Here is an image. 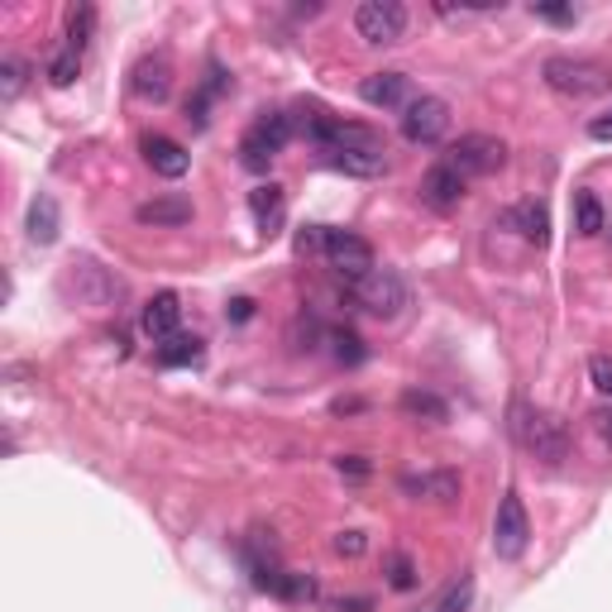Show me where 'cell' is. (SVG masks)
I'll return each mask as SVG.
<instances>
[{
    "instance_id": "obj_27",
    "label": "cell",
    "mask_w": 612,
    "mask_h": 612,
    "mask_svg": "<svg viewBox=\"0 0 612 612\" xmlns=\"http://www.w3.org/2000/svg\"><path fill=\"white\" fill-rule=\"evenodd\" d=\"M77 72H82V53L77 49L53 53V63H49V82L53 86H72V82H77Z\"/></svg>"
},
{
    "instance_id": "obj_18",
    "label": "cell",
    "mask_w": 612,
    "mask_h": 612,
    "mask_svg": "<svg viewBox=\"0 0 612 612\" xmlns=\"http://www.w3.org/2000/svg\"><path fill=\"white\" fill-rule=\"evenodd\" d=\"M57 230H63V215H57V201L49 192H39L29 201V240L34 244H53Z\"/></svg>"
},
{
    "instance_id": "obj_8",
    "label": "cell",
    "mask_w": 612,
    "mask_h": 612,
    "mask_svg": "<svg viewBox=\"0 0 612 612\" xmlns=\"http://www.w3.org/2000/svg\"><path fill=\"white\" fill-rule=\"evenodd\" d=\"M355 29H359L363 43L388 49V43H398L407 34V6L402 0H363L355 10Z\"/></svg>"
},
{
    "instance_id": "obj_6",
    "label": "cell",
    "mask_w": 612,
    "mask_h": 612,
    "mask_svg": "<svg viewBox=\"0 0 612 612\" xmlns=\"http://www.w3.org/2000/svg\"><path fill=\"white\" fill-rule=\"evenodd\" d=\"M349 293H355V302H359L369 316H378V320L402 316V306L412 302V293H407V283H402L398 268H373V273H363L359 283H349Z\"/></svg>"
},
{
    "instance_id": "obj_37",
    "label": "cell",
    "mask_w": 612,
    "mask_h": 612,
    "mask_svg": "<svg viewBox=\"0 0 612 612\" xmlns=\"http://www.w3.org/2000/svg\"><path fill=\"white\" fill-rule=\"evenodd\" d=\"M230 316H235V320H250V316H254V302H250V297H235V302H230Z\"/></svg>"
},
{
    "instance_id": "obj_24",
    "label": "cell",
    "mask_w": 612,
    "mask_h": 612,
    "mask_svg": "<svg viewBox=\"0 0 612 612\" xmlns=\"http://www.w3.org/2000/svg\"><path fill=\"white\" fill-rule=\"evenodd\" d=\"M574 230H579V235H599V230H603V207H599V197H593V192L574 197Z\"/></svg>"
},
{
    "instance_id": "obj_36",
    "label": "cell",
    "mask_w": 612,
    "mask_h": 612,
    "mask_svg": "<svg viewBox=\"0 0 612 612\" xmlns=\"http://www.w3.org/2000/svg\"><path fill=\"white\" fill-rule=\"evenodd\" d=\"M593 426H599V435L612 445V407H599V412H593Z\"/></svg>"
},
{
    "instance_id": "obj_1",
    "label": "cell",
    "mask_w": 612,
    "mask_h": 612,
    "mask_svg": "<svg viewBox=\"0 0 612 612\" xmlns=\"http://www.w3.org/2000/svg\"><path fill=\"white\" fill-rule=\"evenodd\" d=\"M320 154H326L330 168L349 172V178H383L388 172V144L369 125H340L335 120L330 139L320 144Z\"/></svg>"
},
{
    "instance_id": "obj_9",
    "label": "cell",
    "mask_w": 612,
    "mask_h": 612,
    "mask_svg": "<svg viewBox=\"0 0 612 612\" xmlns=\"http://www.w3.org/2000/svg\"><path fill=\"white\" fill-rule=\"evenodd\" d=\"M326 258H330V268L340 273V278H349V283H359L363 273L378 268L369 240H359L355 230H326Z\"/></svg>"
},
{
    "instance_id": "obj_10",
    "label": "cell",
    "mask_w": 612,
    "mask_h": 612,
    "mask_svg": "<svg viewBox=\"0 0 612 612\" xmlns=\"http://www.w3.org/2000/svg\"><path fill=\"white\" fill-rule=\"evenodd\" d=\"M450 129V106L441 96H412L402 110V139L407 144H435Z\"/></svg>"
},
{
    "instance_id": "obj_3",
    "label": "cell",
    "mask_w": 612,
    "mask_h": 612,
    "mask_svg": "<svg viewBox=\"0 0 612 612\" xmlns=\"http://www.w3.org/2000/svg\"><path fill=\"white\" fill-rule=\"evenodd\" d=\"M513 431H517V441L527 445L536 460H546V464H560L564 455H570V426H564L556 412L517 407V412H513Z\"/></svg>"
},
{
    "instance_id": "obj_30",
    "label": "cell",
    "mask_w": 612,
    "mask_h": 612,
    "mask_svg": "<svg viewBox=\"0 0 612 612\" xmlns=\"http://www.w3.org/2000/svg\"><path fill=\"white\" fill-rule=\"evenodd\" d=\"M531 14H541V20H550V24H574L579 20L574 6H550V0H531Z\"/></svg>"
},
{
    "instance_id": "obj_23",
    "label": "cell",
    "mask_w": 612,
    "mask_h": 612,
    "mask_svg": "<svg viewBox=\"0 0 612 612\" xmlns=\"http://www.w3.org/2000/svg\"><path fill=\"white\" fill-rule=\"evenodd\" d=\"M158 359L172 363V369H178V363H197L201 359V340H197V335H172V340L158 345Z\"/></svg>"
},
{
    "instance_id": "obj_12",
    "label": "cell",
    "mask_w": 612,
    "mask_h": 612,
    "mask_svg": "<svg viewBox=\"0 0 612 612\" xmlns=\"http://www.w3.org/2000/svg\"><path fill=\"white\" fill-rule=\"evenodd\" d=\"M359 96H363V106H373V110H407L412 106V82H407L402 72H369V77L359 82Z\"/></svg>"
},
{
    "instance_id": "obj_32",
    "label": "cell",
    "mask_w": 612,
    "mask_h": 612,
    "mask_svg": "<svg viewBox=\"0 0 612 612\" xmlns=\"http://www.w3.org/2000/svg\"><path fill=\"white\" fill-rule=\"evenodd\" d=\"M316 250H326V230H320V225H306L302 235H297V254H316Z\"/></svg>"
},
{
    "instance_id": "obj_29",
    "label": "cell",
    "mask_w": 612,
    "mask_h": 612,
    "mask_svg": "<svg viewBox=\"0 0 612 612\" xmlns=\"http://www.w3.org/2000/svg\"><path fill=\"white\" fill-rule=\"evenodd\" d=\"M388 584L392 589H412L416 584V574H412V560H407V556H388Z\"/></svg>"
},
{
    "instance_id": "obj_2",
    "label": "cell",
    "mask_w": 612,
    "mask_h": 612,
    "mask_svg": "<svg viewBox=\"0 0 612 612\" xmlns=\"http://www.w3.org/2000/svg\"><path fill=\"white\" fill-rule=\"evenodd\" d=\"M541 77H546L550 92L570 96V101H589V96L612 92V67L599 63V57H546Z\"/></svg>"
},
{
    "instance_id": "obj_38",
    "label": "cell",
    "mask_w": 612,
    "mask_h": 612,
    "mask_svg": "<svg viewBox=\"0 0 612 612\" xmlns=\"http://www.w3.org/2000/svg\"><path fill=\"white\" fill-rule=\"evenodd\" d=\"M335 612H373V603L369 599H340V603H335Z\"/></svg>"
},
{
    "instance_id": "obj_7",
    "label": "cell",
    "mask_w": 612,
    "mask_h": 612,
    "mask_svg": "<svg viewBox=\"0 0 612 612\" xmlns=\"http://www.w3.org/2000/svg\"><path fill=\"white\" fill-rule=\"evenodd\" d=\"M527 541H531L527 507H521V498L507 488L503 503H498V517H493V556H498V560H521V556H527Z\"/></svg>"
},
{
    "instance_id": "obj_21",
    "label": "cell",
    "mask_w": 612,
    "mask_h": 612,
    "mask_svg": "<svg viewBox=\"0 0 612 612\" xmlns=\"http://www.w3.org/2000/svg\"><path fill=\"white\" fill-rule=\"evenodd\" d=\"M402 412H407V416H416V421H431V426L450 421L445 398H435V392H426V388H407V392H402Z\"/></svg>"
},
{
    "instance_id": "obj_34",
    "label": "cell",
    "mask_w": 612,
    "mask_h": 612,
    "mask_svg": "<svg viewBox=\"0 0 612 612\" xmlns=\"http://www.w3.org/2000/svg\"><path fill=\"white\" fill-rule=\"evenodd\" d=\"M335 469L349 474V478H363V474H369V464H363L359 455H340V460H335Z\"/></svg>"
},
{
    "instance_id": "obj_15",
    "label": "cell",
    "mask_w": 612,
    "mask_h": 612,
    "mask_svg": "<svg viewBox=\"0 0 612 612\" xmlns=\"http://www.w3.org/2000/svg\"><path fill=\"white\" fill-rule=\"evenodd\" d=\"M460 197H464V178L455 168H445V163H435L426 178H421V201H426L431 211H455L460 207Z\"/></svg>"
},
{
    "instance_id": "obj_39",
    "label": "cell",
    "mask_w": 612,
    "mask_h": 612,
    "mask_svg": "<svg viewBox=\"0 0 612 612\" xmlns=\"http://www.w3.org/2000/svg\"><path fill=\"white\" fill-rule=\"evenodd\" d=\"M359 407H363L359 398H340V402H335V407H330V412H335V416H345V412H359Z\"/></svg>"
},
{
    "instance_id": "obj_16",
    "label": "cell",
    "mask_w": 612,
    "mask_h": 612,
    "mask_svg": "<svg viewBox=\"0 0 612 612\" xmlns=\"http://www.w3.org/2000/svg\"><path fill=\"white\" fill-rule=\"evenodd\" d=\"M178 320H182V302L172 297V293H158L149 306H144V316H139V326H144V335H149V340H172V335H178Z\"/></svg>"
},
{
    "instance_id": "obj_20",
    "label": "cell",
    "mask_w": 612,
    "mask_h": 612,
    "mask_svg": "<svg viewBox=\"0 0 612 612\" xmlns=\"http://www.w3.org/2000/svg\"><path fill=\"white\" fill-rule=\"evenodd\" d=\"M283 187L278 182H264V187H254L250 192V211H254V221H258V230H278V221H283Z\"/></svg>"
},
{
    "instance_id": "obj_19",
    "label": "cell",
    "mask_w": 612,
    "mask_h": 612,
    "mask_svg": "<svg viewBox=\"0 0 612 612\" xmlns=\"http://www.w3.org/2000/svg\"><path fill=\"white\" fill-rule=\"evenodd\" d=\"M513 225L521 230V240L550 244V211H546V201H521V207H513Z\"/></svg>"
},
{
    "instance_id": "obj_11",
    "label": "cell",
    "mask_w": 612,
    "mask_h": 612,
    "mask_svg": "<svg viewBox=\"0 0 612 612\" xmlns=\"http://www.w3.org/2000/svg\"><path fill=\"white\" fill-rule=\"evenodd\" d=\"M398 488L407 493V498H416V503H455L464 478L455 469H407L398 478Z\"/></svg>"
},
{
    "instance_id": "obj_35",
    "label": "cell",
    "mask_w": 612,
    "mask_h": 612,
    "mask_svg": "<svg viewBox=\"0 0 612 612\" xmlns=\"http://www.w3.org/2000/svg\"><path fill=\"white\" fill-rule=\"evenodd\" d=\"M589 135L599 139V144H612V110L599 115V120H589Z\"/></svg>"
},
{
    "instance_id": "obj_28",
    "label": "cell",
    "mask_w": 612,
    "mask_h": 612,
    "mask_svg": "<svg viewBox=\"0 0 612 612\" xmlns=\"http://www.w3.org/2000/svg\"><path fill=\"white\" fill-rule=\"evenodd\" d=\"M330 355L340 359V363H359L363 359V340L349 326L345 330H330Z\"/></svg>"
},
{
    "instance_id": "obj_4",
    "label": "cell",
    "mask_w": 612,
    "mask_h": 612,
    "mask_svg": "<svg viewBox=\"0 0 612 612\" xmlns=\"http://www.w3.org/2000/svg\"><path fill=\"white\" fill-rule=\"evenodd\" d=\"M287 139H293V115L264 110L250 129H244V139H240V163L250 168V172H268L273 158L287 149Z\"/></svg>"
},
{
    "instance_id": "obj_5",
    "label": "cell",
    "mask_w": 612,
    "mask_h": 612,
    "mask_svg": "<svg viewBox=\"0 0 612 612\" xmlns=\"http://www.w3.org/2000/svg\"><path fill=\"white\" fill-rule=\"evenodd\" d=\"M441 163L455 168L464 182H469V178H488V172H498L507 163V144L498 135H460L445 149Z\"/></svg>"
},
{
    "instance_id": "obj_22",
    "label": "cell",
    "mask_w": 612,
    "mask_h": 612,
    "mask_svg": "<svg viewBox=\"0 0 612 612\" xmlns=\"http://www.w3.org/2000/svg\"><path fill=\"white\" fill-rule=\"evenodd\" d=\"M92 34H96V10L92 6H72L67 10V49H86L92 43Z\"/></svg>"
},
{
    "instance_id": "obj_26",
    "label": "cell",
    "mask_w": 612,
    "mask_h": 612,
    "mask_svg": "<svg viewBox=\"0 0 612 612\" xmlns=\"http://www.w3.org/2000/svg\"><path fill=\"white\" fill-rule=\"evenodd\" d=\"M24 82H29V63L24 57H6V63H0V96L14 101L24 92Z\"/></svg>"
},
{
    "instance_id": "obj_17",
    "label": "cell",
    "mask_w": 612,
    "mask_h": 612,
    "mask_svg": "<svg viewBox=\"0 0 612 612\" xmlns=\"http://www.w3.org/2000/svg\"><path fill=\"white\" fill-rule=\"evenodd\" d=\"M135 221L139 225H187L192 221V201L187 197H154L135 211Z\"/></svg>"
},
{
    "instance_id": "obj_33",
    "label": "cell",
    "mask_w": 612,
    "mask_h": 612,
    "mask_svg": "<svg viewBox=\"0 0 612 612\" xmlns=\"http://www.w3.org/2000/svg\"><path fill=\"white\" fill-rule=\"evenodd\" d=\"M335 550H340V556H359V550H363V536H359V531H340V536H335Z\"/></svg>"
},
{
    "instance_id": "obj_31",
    "label": "cell",
    "mask_w": 612,
    "mask_h": 612,
    "mask_svg": "<svg viewBox=\"0 0 612 612\" xmlns=\"http://www.w3.org/2000/svg\"><path fill=\"white\" fill-rule=\"evenodd\" d=\"M589 373H593V388L612 398V355H593L589 359Z\"/></svg>"
},
{
    "instance_id": "obj_13",
    "label": "cell",
    "mask_w": 612,
    "mask_h": 612,
    "mask_svg": "<svg viewBox=\"0 0 612 612\" xmlns=\"http://www.w3.org/2000/svg\"><path fill=\"white\" fill-rule=\"evenodd\" d=\"M144 163H149L158 178H172V182H178L182 172L192 168V154H187L178 139H168V135H149V139H144Z\"/></svg>"
},
{
    "instance_id": "obj_14",
    "label": "cell",
    "mask_w": 612,
    "mask_h": 612,
    "mask_svg": "<svg viewBox=\"0 0 612 612\" xmlns=\"http://www.w3.org/2000/svg\"><path fill=\"white\" fill-rule=\"evenodd\" d=\"M129 86H135V96L139 101H168L172 92V63L163 53H154V57H139V67H135V77H129Z\"/></svg>"
},
{
    "instance_id": "obj_25",
    "label": "cell",
    "mask_w": 612,
    "mask_h": 612,
    "mask_svg": "<svg viewBox=\"0 0 612 612\" xmlns=\"http://www.w3.org/2000/svg\"><path fill=\"white\" fill-rule=\"evenodd\" d=\"M273 593H278V599H287V603H312L316 599V579L312 574H278Z\"/></svg>"
}]
</instances>
